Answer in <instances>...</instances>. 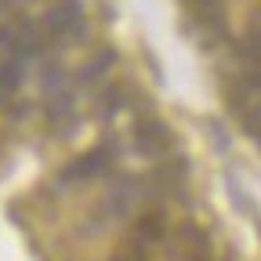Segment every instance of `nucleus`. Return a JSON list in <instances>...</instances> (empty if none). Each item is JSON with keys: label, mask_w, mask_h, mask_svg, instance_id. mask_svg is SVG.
Returning a JSON list of instances; mask_svg holds the SVG:
<instances>
[{"label": "nucleus", "mask_w": 261, "mask_h": 261, "mask_svg": "<svg viewBox=\"0 0 261 261\" xmlns=\"http://www.w3.org/2000/svg\"><path fill=\"white\" fill-rule=\"evenodd\" d=\"M22 76H25V62L22 58H11V55L0 58V102H8V98L18 91Z\"/></svg>", "instance_id": "6"}, {"label": "nucleus", "mask_w": 261, "mask_h": 261, "mask_svg": "<svg viewBox=\"0 0 261 261\" xmlns=\"http://www.w3.org/2000/svg\"><path fill=\"white\" fill-rule=\"evenodd\" d=\"M149 196V185L142 181V178H120L109 192H106V200H102V214L106 218H123V214H130L142 200Z\"/></svg>", "instance_id": "4"}, {"label": "nucleus", "mask_w": 261, "mask_h": 261, "mask_svg": "<svg viewBox=\"0 0 261 261\" xmlns=\"http://www.w3.org/2000/svg\"><path fill=\"white\" fill-rule=\"evenodd\" d=\"M160 236H163V214H160V211L142 214L135 225H130V232H127V240L120 243V250L113 254V261H145L149 250H152V243H156Z\"/></svg>", "instance_id": "3"}, {"label": "nucleus", "mask_w": 261, "mask_h": 261, "mask_svg": "<svg viewBox=\"0 0 261 261\" xmlns=\"http://www.w3.org/2000/svg\"><path fill=\"white\" fill-rule=\"evenodd\" d=\"M84 29H87V18H84L80 0H58L44 15V37L55 44H76L84 37Z\"/></svg>", "instance_id": "2"}, {"label": "nucleus", "mask_w": 261, "mask_h": 261, "mask_svg": "<svg viewBox=\"0 0 261 261\" xmlns=\"http://www.w3.org/2000/svg\"><path fill=\"white\" fill-rule=\"evenodd\" d=\"M113 163H116V145H113V142H102V145L87 149L84 156H76L73 163H65L62 174H58V181H62V185H87V181H94V178L109 174Z\"/></svg>", "instance_id": "1"}, {"label": "nucleus", "mask_w": 261, "mask_h": 261, "mask_svg": "<svg viewBox=\"0 0 261 261\" xmlns=\"http://www.w3.org/2000/svg\"><path fill=\"white\" fill-rule=\"evenodd\" d=\"M135 145H138V152H163L171 145V135L160 120H142L135 130Z\"/></svg>", "instance_id": "5"}]
</instances>
